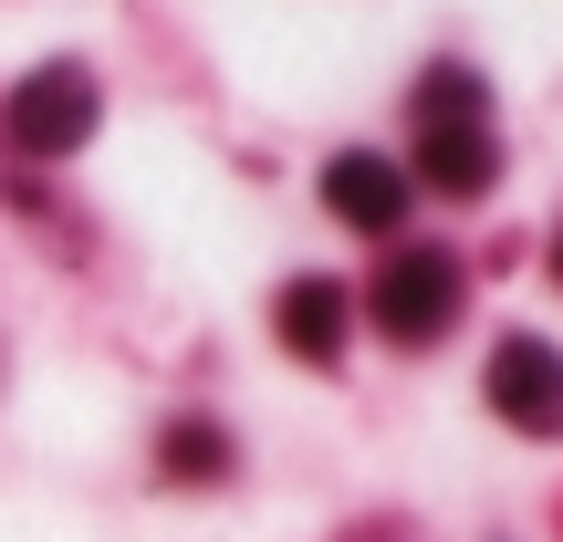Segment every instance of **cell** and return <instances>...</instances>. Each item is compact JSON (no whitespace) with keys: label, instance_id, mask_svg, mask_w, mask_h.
Here are the masks:
<instances>
[{"label":"cell","instance_id":"5","mask_svg":"<svg viewBox=\"0 0 563 542\" xmlns=\"http://www.w3.org/2000/svg\"><path fill=\"white\" fill-rule=\"evenodd\" d=\"M323 209H334L344 230H376V241H386V230L407 220V167L376 157V146H344V157L323 167Z\"/></svg>","mask_w":563,"mask_h":542},{"label":"cell","instance_id":"8","mask_svg":"<svg viewBox=\"0 0 563 542\" xmlns=\"http://www.w3.org/2000/svg\"><path fill=\"white\" fill-rule=\"evenodd\" d=\"M553 272H563V251H553Z\"/></svg>","mask_w":563,"mask_h":542},{"label":"cell","instance_id":"3","mask_svg":"<svg viewBox=\"0 0 563 542\" xmlns=\"http://www.w3.org/2000/svg\"><path fill=\"white\" fill-rule=\"evenodd\" d=\"M84 136H95V84H84V63H42V74L11 84V146L21 157H74Z\"/></svg>","mask_w":563,"mask_h":542},{"label":"cell","instance_id":"1","mask_svg":"<svg viewBox=\"0 0 563 542\" xmlns=\"http://www.w3.org/2000/svg\"><path fill=\"white\" fill-rule=\"evenodd\" d=\"M490 167H501V146H490V125H481V84H470L460 63H439V74L418 84V178L449 188V199H481Z\"/></svg>","mask_w":563,"mask_h":542},{"label":"cell","instance_id":"4","mask_svg":"<svg viewBox=\"0 0 563 542\" xmlns=\"http://www.w3.org/2000/svg\"><path fill=\"white\" fill-rule=\"evenodd\" d=\"M490 407H501L522 439H563V355L543 334H501V355H490Z\"/></svg>","mask_w":563,"mask_h":542},{"label":"cell","instance_id":"7","mask_svg":"<svg viewBox=\"0 0 563 542\" xmlns=\"http://www.w3.org/2000/svg\"><path fill=\"white\" fill-rule=\"evenodd\" d=\"M167 469H178V480H220V469H230V439L209 418H178V428H167Z\"/></svg>","mask_w":563,"mask_h":542},{"label":"cell","instance_id":"2","mask_svg":"<svg viewBox=\"0 0 563 542\" xmlns=\"http://www.w3.org/2000/svg\"><path fill=\"white\" fill-rule=\"evenodd\" d=\"M376 323L397 344H439L449 323H460V262L449 251H386L376 272Z\"/></svg>","mask_w":563,"mask_h":542},{"label":"cell","instance_id":"6","mask_svg":"<svg viewBox=\"0 0 563 542\" xmlns=\"http://www.w3.org/2000/svg\"><path fill=\"white\" fill-rule=\"evenodd\" d=\"M272 323H282V344H292L302 365H334V355H344V323H355V302H344V281H282Z\"/></svg>","mask_w":563,"mask_h":542}]
</instances>
